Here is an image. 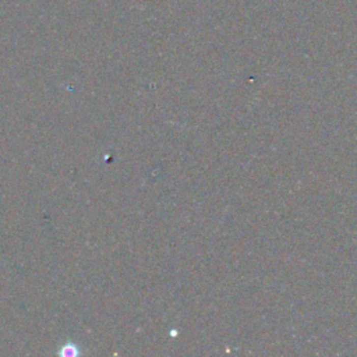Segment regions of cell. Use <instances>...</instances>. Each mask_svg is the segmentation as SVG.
Returning <instances> with one entry per match:
<instances>
[{"label": "cell", "mask_w": 357, "mask_h": 357, "mask_svg": "<svg viewBox=\"0 0 357 357\" xmlns=\"http://www.w3.org/2000/svg\"><path fill=\"white\" fill-rule=\"evenodd\" d=\"M60 354H63V356H67V357L77 356V354H78V350L75 349L74 345H66V346H63V349L60 350Z\"/></svg>", "instance_id": "obj_1"}]
</instances>
